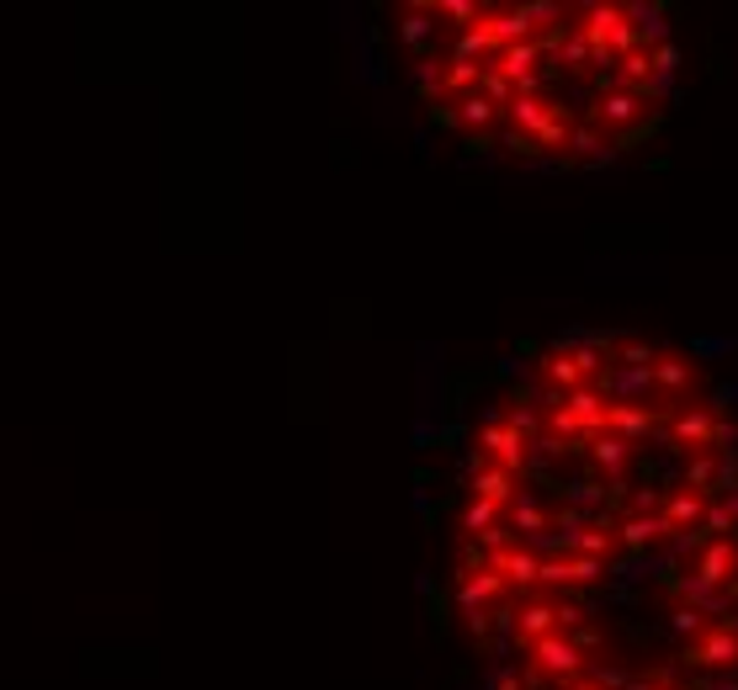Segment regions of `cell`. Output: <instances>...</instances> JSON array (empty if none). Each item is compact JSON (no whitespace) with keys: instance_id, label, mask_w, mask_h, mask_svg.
Segmentation results:
<instances>
[{"instance_id":"1","label":"cell","mask_w":738,"mask_h":690,"mask_svg":"<svg viewBox=\"0 0 738 690\" xmlns=\"http://www.w3.org/2000/svg\"><path fill=\"white\" fill-rule=\"evenodd\" d=\"M585 654L563 637V632H553V637H542V643H531L526 648V686L542 690V686H569V680H580L585 675Z\"/></svg>"},{"instance_id":"2","label":"cell","mask_w":738,"mask_h":690,"mask_svg":"<svg viewBox=\"0 0 738 690\" xmlns=\"http://www.w3.org/2000/svg\"><path fill=\"white\" fill-rule=\"evenodd\" d=\"M606 579L601 558H580V552H563V558H542L537 569V590H590Z\"/></svg>"},{"instance_id":"3","label":"cell","mask_w":738,"mask_h":690,"mask_svg":"<svg viewBox=\"0 0 738 690\" xmlns=\"http://www.w3.org/2000/svg\"><path fill=\"white\" fill-rule=\"evenodd\" d=\"M478 457H484L489 468H499V473H510V479H521L526 473V441L499 420V415L478 430Z\"/></svg>"},{"instance_id":"4","label":"cell","mask_w":738,"mask_h":690,"mask_svg":"<svg viewBox=\"0 0 738 690\" xmlns=\"http://www.w3.org/2000/svg\"><path fill=\"white\" fill-rule=\"evenodd\" d=\"M680 664L707 669V675H728V669H738V637L717 622V627H707L691 648H685V654H680Z\"/></svg>"},{"instance_id":"5","label":"cell","mask_w":738,"mask_h":690,"mask_svg":"<svg viewBox=\"0 0 738 690\" xmlns=\"http://www.w3.org/2000/svg\"><path fill=\"white\" fill-rule=\"evenodd\" d=\"M653 398L659 404H680V398H691V388H696V361L680 357V351H664L659 346V357H653Z\"/></svg>"},{"instance_id":"6","label":"cell","mask_w":738,"mask_h":690,"mask_svg":"<svg viewBox=\"0 0 738 690\" xmlns=\"http://www.w3.org/2000/svg\"><path fill=\"white\" fill-rule=\"evenodd\" d=\"M712 425H717V415H712L707 404H702V409H675L664 436H670V447L675 451L691 457V451H712Z\"/></svg>"},{"instance_id":"7","label":"cell","mask_w":738,"mask_h":690,"mask_svg":"<svg viewBox=\"0 0 738 690\" xmlns=\"http://www.w3.org/2000/svg\"><path fill=\"white\" fill-rule=\"evenodd\" d=\"M574 28H580V37H585L590 48H606L616 32L627 28V11L616 0H590V6H580V22Z\"/></svg>"},{"instance_id":"8","label":"cell","mask_w":738,"mask_h":690,"mask_svg":"<svg viewBox=\"0 0 738 690\" xmlns=\"http://www.w3.org/2000/svg\"><path fill=\"white\" fill-rule=\"evenodd\" d=\"M558 632V605L553 595H526L516 605V643L531 648V643H542V637H553Z\"/></svg>"},{"instance_id":"9","label":"cell","mask_w":738,"mask_h":690,"mask_svg":"<svg viewBox=\"0 0 738 690\" xmlns=\"http://www.w3.org/2000/svg\"><path fill=\"white\" fill-rule=\"evenodd\" d=\"M643 96H632V90H606L601 101H595V128L601 133H627V128H638L643 122Z\"/></svg>"},{"instance_id":"10","label":"cell","mask_w":738,"mask_h":690,"mask_svg":"<svg viewBox=\"0 0 738 690\" xmlns=\"http://www.w3.org/2000/svg\"><path fill=\"white\" fill-rule=\"evenodd\" d=\"M734 569H738V547L728 537H712L702 552H696V563H691V573L702 579V584H712V590H728L734 584Z\"/></svg>"},{"instance_id":"11","label":"cell","mask_w":738,"mask_h":690,"mask_svg":"<svg viewBox=\"0 0 738 690\" xmlns=\"http://www.w3.org/2000/svg\"><path fill=\"white\" fill-rule=\"evenodd\" d=\"M612 532H616V547H627V552H638V558H643L648 547H664L675 526L653 511V515H627V521H621V526H612Z\"/></svg>"},{"instance_id":"12","label":"cell","mask_w":738,"mask_h":690,"mask_svg":"<svg viewBox=\"0 0 738 690\" xmlns=\"http://www.w3.org/2000/svg\"><path fill=\"white\" fill-rule=\"evenodd\" d=\"M505 601V579L489 569H467L458 579V605L462 616H473V611H494V605Z\"/></svg>"},{"instance_id":"13","label":"cell","mask_w":738,"mask_h":690,"mask_svg":"<svg viewBox=\"0 0 738 690\" xmlns=\"http://www.w3.org/2000/svg\"><path fill=\"white\" fill-rule=\"evenodd\" d=\"M675 601H680V605H696L707 622H728V616H734V601H728V590H712V584H702L696 573L675 579Z\"/></svg>"},{"instance_id":"14","label":"cell","mask_w":738,"mask_h":690,"mask_svg":"<svg viewBox=\"0 0 738 690\" xmlns=\"http://www.w3.org/2000/svg\"><path fill=\"white\" fill-rule=\"evenodd\" d=\"M505 526H510V537H516V541H537L548 526H553V515L537 505V494H531V489H521V494L505 505Z\"/></svg>"},{"instance_id":"15","label":"cell","mask_w":738,"mask_h":690,"mask_svg":"<svg viewBox=\"0 0 738 690\" xmlns=\"http://www.w3.org/2000/svg\"><path fill=\"white\" fill-rule=\"evenodd\" d=\"M653 409H643V404H606V436H616V441H627V447H638L643 436H653Z\"/></svg>"},{"instance_id":"16","label":"cell","mask_w":738,"mask_h":690,"mask_svg":"<svg viewBox=\"0 0 738 690\" xmlns=\"http://www.w3.org/2000/svg\"><path fill=\"white\" fill-rule=\"evenodd\" d=\"M563 409H569V415H574V425L585 430V441L606 430V398H601V388H595V383H580L574 393H563Z\"/></svg>"},{"instance_id":"17","label":"cell","mask_w":738,"mask_h":690,"mask_svg":"<svg viewBox=\"0 0 738 690\" xmlns=\"http://www.w3.org/2000/svg\"><path fill=\"white\" fill-rule=\"evenodd\" d=\"M563 160H569V165H574V160H580V165H606V160H612V144H606V133H601V128H595V122H574V128H569V144H563Z\"/></svg>"},{"instance_id":"18","label":"cell","mask_w":738,"mask_h":690,"mask_svg":"<svg viewBox=\"0 0 738 690\" xmlns=\"http://www.w3.org/2000/svg\"><path fill=\"white\" fill-rule=\"evenodd\" d=\"M627 11V22H632V32H638V43L643 48H659V43H670V11L664 6H653V0H632V6H621Z\"/></svg>"},{"instance_id":"19","label":"cell","mask_w":738,"mask_h":690,"mask_svg":"<svg viewBox=\"0 0 738 690\" xmlns=\"http://www.w3.org/2000/svg\"><path fill=\"white\" fill-rule=\"evenodd\" d=\"M436 28H441V22H436L431 6H404V11H399V37H404V48H415L420 59L431 54Z\"/></svg>"},{"instance_id":"20","label":"cell","mask_w":738,"mask_h":690,"mask_svg":"<svg viewBox=\"0 0 738 690\" xmlns=\"http://www.w3.org/2000/svg\"><path fill=\"white\" fill-rule=\"evenodd\" d=\"M553 112V101L548 96H510V107L499 112V118L510 122V133H526V139H537L542 133V122Z\"/></svg>"},{"instance_id":"21","label":"cell","mask_w":738,"mask_h":690,"mask_svg":"<svg viewBox=\"0 0 738 690\" xmlns=\"http://www.w3.org/2000/svg\"><path fill=\"white\" fill-rule=\"evenodd\" d=\"M585 451H590V462H595L606 479H616V483H621L627 462H632V447H627V441H616V436H606V430H601V436H590Z\"/></svg>"},{"instance_id":"22","label":"cell","mask_w":738,"mask_h":690,"mask_svg":"<svg viewBox=\"0 0 738 690\" xmlns=\"http://www.w3.org/2000/svg\"><path fill=\"white\" fill-rule=\"evenodd\" d=\"M467 489H473V500H489V505H499V511H505V505L521 494V489H516V479H510V473H499V468H489V462H484V468L467 479Z\"/></svg>"},{"instance_id":"23","label":"cell","mask_w":738,"mask_h":690,"mask_svg":"<svg viewBox=\"0 0 738 690\" xmlns=\"http://www.w3.org/2000/svg\"><path fill=\"white\" fill-rule=\"evenodd\" d=\"M537 377H542V388H553V393H574L580 383H585L569 351H548V357L537 361Z\"/></svg>"},{"instance_id":"24","label":"cell","mask_w":738,"mask_h":690,"mask_svg":"<svg viewBox=\"0 0 738 690\" xmlns=\"http://www.w3.org/2000/svg\"><path fill=\"white\" fill-rule=\"evenodd\" d=\"M659 515H664L675 532H696V526H702V515H707V500H702V494H691V489H675V494L664 500V511H659Z\"/></svg>"},{"instance_id":"25","label":"cell","mask_w":738,"mask_h":690,"mask_svg":"<svg viewBox=\"0 0 738 690\" xmlns=\"http://www.w3.org/2000/svg\"><path fill=\"white\" fill-rule=\"evenodd\" d=\"M712 479H717V457H712V451H691V457H685V468H680V489H691V494H702V500H717V494H712Z\"/></svg>"},{"instance_id":"26","label":"cell","mask_w":738,"mask_h":690,"mask_svg":"<svg viewBox=\"0 0 738 690\" xmlns=\"http://www.w3.org/2000/svg\"><path fill=\"white\" fill-rule=\"evenodd\" d=\"M452 122H458V128H467V133L478 139L484 128H494V122H499V107H489L478 90H467V96H458V112H452Z\"/></svg>"},{"instance_id":"27","label":"cell","mask_w":738,"mask_h":690,"mask_svg":"<svg viewBox=\"0 0 738 690\" xmlns=\"http://www.w3.org/2000/svg\"><path fill=\"white\" fill-rule=\"evenodd\" d=\"M548 64L569 69V75H585V69H590V43L580 37V28H569L563 37H558V48H553V59H548Z\"/></svg>"},{"instance_id":"28","label":"cell","mask_w":738,"mask_h":690,"mask_svg":"<svg viewBox=\"0 0 738 690\" xmlns=\"http://www.w3.org/2000/svg\"><path fill=\"white\" fill-rule=\"evenodd\" d=\"M478 75H484V64L447 59V64H441V96H447V90H452V96H467V90H478Z\"/></svg>"},{"instance_id":"29","label":"cell","mask_w":738,"mask_h":690,"mask_svg":"<svg viewBox=\"0 0 738 690\" xmlns=\"http://www.w3.org/2000/svg\"><path fill=\"white\" fill-rule=\"evenodd\" d=\"M653 357H659L653 340H643V335H621L616 351H612V366H653Z\"/></svg>"},{"instance_id":"30","label":"cell","mask_w":738,"mask_h":690,"mask_svg":"<svg viewBox=\"0 0 738 690\" xmlns=\"http://www.w3.org/2000/svg\"><path fill=\"white\" fill-rule=\"evenodd\" d=\"M499 521H505L499 505H489V500H467V511H462V532H473V541H478L484 532H494Z\"/></svg>"},{"instance_id":"31","label":"cell","mask_w":738,"mask_h":690,"mask_svg":"<svg viewBox=\"0 0 738 690\" xmlns=\"http://www.w3.org/2000/svg\"><path fill=\"white\" fill-rule=\"evenodd\" d=\"M431 11H436V22H452L458 32L473 28V22L484 17V6H478V0H436Z\"/></svg>"},{"instance_id":"32","label":"cell","mask_w":738,"mask_h":690,"mask_svg":"<svg viewBox=\"0 0 738 690\" xmlns=\"http://www.w3.org/2000/svg\"><path fill=\"white\" fill-rule=\"evenodd\" d=\"M563 500H569V511H585L590 515L601 500H606V489H601L595 479H574V483H563Z\"/></svg>"},{"instance_id":"33","label":"cell","mask_w":738,"mask_h":690,"mask_svg":"<svg viewBox=\"0 0 738 690\" xmlns=\"http://www.w3.org/2000/svg\"><path fill=\"white\" fill-rule=\"evenodd\" d=\"M707 627H717V622H707V616H702L696 605H675V611H670V632L691 637V643H696V637H702Z\"/></svg>"},{"instance_id":"34","label":"cell","mask_w":738,"mask_h":690,"mask_svg":"<svg viewBox=\"0 0 738 690\" xmlns=\"http://www.w3.org/2000/svg\"><path fill=\"white\" fill-rule=\"evenodd\" d=\"M585 680H595L601 690H627L632 669L627 664H585Z\"/></svg>"},{"instance_id":"35","label":"cell","mask_w":738,"mask_h":690,"mask_svg":"<svg viewBox=\"0 0 738 690\" xmlns=\"http://www.w3.org/2000/svg\"><path fill=\"white\" fill-rule=\"evenodd\" d=\"M643 54H648V75L675 80V69H680V48H675V43H659V48H643Z\"/></svg>"},{"instance_id":"36","label":"cell","mask_w":738,"mask_h":690,"mask_svg":"<svg viewBox=\"0 0 738 690\" xmlns=\"http://www.w3.org/2000/svg\"><path fill=\"white\" fill-rule=\"evenodd\" d=\"M441 64L447 59H436V54H426V59L415 64V90L420 96H441Z\"/></svg>"},{"instance_id":"37","label":"cell","mask_w":738,"mask_h":690,"mask_svg":"<svg viewBox=\"0 0 738 690\" xmlns=\"http://www.w3.org/2000/svg\"><path fill=\"white\" fill-rule=\"evenodd\" d=\"M707 532H702V526H696V532H670V541H664V547H670V558H691V552H702V547H707Z\"/></svg>"},{"instance_id":"38","label":"cell","mask_w":738,"mask_h":690,"mask_svg":"<svg viewBox=\"0 0 738 690\" xmlns=\"http://www.w3.org/2000/svg\"><path fill=\"white\" fill-rule=\"evenodd\" d=\"M738 457V425L728 420V415H717V425H712V457Z\"/></svg>"},{"instance_id":"39","label":"cell","mask_w":738,"mask_h":690,"mask_svg":"<svg viewBox=\"0 0 738 690\" xmlns=\"http://www.w3.org/2000/svg\"><path fill=\"white\" fill-rule=\"evenodd\" d=\"M712 494H738V457H717V479H712Z\"/></svg>"},{"instance_id":"40","label":"cell","mask_w":738,"mask_h":690,"mask_svg":"<svg viewBox=\"0 0 738 690\" xmlns=\"http://www.w3.org/2000/svg\"><path fill=\"white\" fill-rule=\"evenodd\" d=\"M734 526L738 521L728 515V505H707V515H702V532H707V537H728Z\"/></svg>"},{"instance_id":"41","label":"cell","mask_w":738,"mask_h":690,"mask_svg":"<svg viewBox=\"0 0 738 690\" xmlns=\"http://www.w3.org/2000/svg\"><path fill=\"white\" fill-rule=\"evenodd\" d=\"M563 637H569V643H574V648H580L585 659L595 654V648H601V643H606V637H601V632L590 627V622H580V627H574V632H563Z\"/></svg>"},{"instance_id":"42","label":"cell","mask_w":738,"mask_h":690,"mask_svg":"<svg viewBox=\"0 0 738 690\" xmlns=\"http://www.w3.org/2000/svg\"><path fill=\"white\" fill-rule=\"evenodd\" d=\"M685 690H738V669H728V675H702L696 686H685Z\"/></svg>"},{"instance_id":"43","label":"cell","mask_w":738,"mask_h":690,"mask_svg":"<svg viewBox=\"0 0 738 690\" xmlns=\"http://www.w3.org/2000/svg\"><path fill=\"white\" fill-rule=\"evenodd\" d=\"M691 357H734V340H691Z\"/></svg>"},{"instance_id":"44","label":"cell","mask_w":738,"mask_h":690,"mask_svg":"<svg viewBox=\"0 0 738 690\" xmlns=\"http://www.w3.org/2000/svg\"><path fill=\"white\" fill-rule=\"evenodd\" d=\"M653 505H659V489H638L632 494V515H653Z\"/></svg>"},{"instance_id":"45","label":"cell","mask_w":738,"mask_h":690,"mask_svg":"<svg viewBox=\"0 0 738 690\" xmlns=\"http://www.w3.org/2000/svg\"><path fill=\"white\" fill-rule=\"evenodd\" d=\"M505 150H510V154H521V160H531V154H537V144H531L526 133H505Z\"/></svg>"},{"instance_id":"46","label":"cell","mask_w":738,"mask_h":690,"mask_svg":"<svg viewBox=\"0 0 738 690\" xmlns=\"http://www.w3.org/2000/svg\"><path fill=\"white\" fill-rule=\"evenodd\" d=\"M489 690H521L516 669H494V675H489Z\"/></svg>"},{"instance_id":"47","label":"cell","mask_w":738,"mask_h":690,"mask_svg":"<svg viewBox=\"0 0 738 690\" xmlns=\"http://www.w3.org/2000/svg\"><path fill=\"white\" fill-rule=\"evenodd\" d=\"M728 404H738V388H734V383H728V388H717V404H707V409H712V415H723Z\"/></svg>"},{"instance_id":"48","label":"cell","mask_w":738,"mask_h":690,"mask_svg":"<svg viewBox=\"0 0 738 690\" xmlns=\"http://www.w3.org/2000/svg\"><path fill=\"white\" fill-rule=\"evenodd\" d=\"M558 690H601V686H595V680H585V675H580V680H569V686H558Z\"/></svg>"},{"instance_id":"49","label":"cell","mask_w":738,"mask_h":690,"mask_svg":"<svg viewBox=\"0 0 738 690\" xmlns=\"http://www.w3.org/2000/svg\"><path fill=\"white\" fill-rule=\"evenodd\" d=\"M723 627H728V632H734V637H738V611H734V616H728V622H723Z\"/></svg>"},{"instance_id":"50","label":"cell","mask_w":738,"mask_h":690,"mask_svg":"<svg viewBox=\"0 0 738 690\" xmlns=\"http://www.w3.org/2000/svg\"><path fill=\"white\" fill-rule=\"evenodd\" d=\"M659 690H685V686H659Z\"/></svg>"}]
</instances>
